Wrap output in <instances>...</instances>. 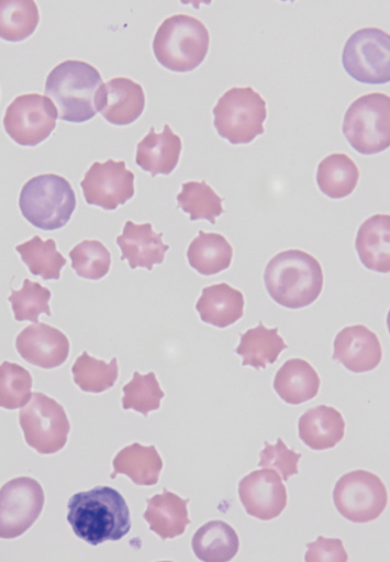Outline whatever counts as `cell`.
<instances>
[{"instance_id":"obj_1","label":"cell","mask_w":390,"mask_h":562,"mask_svg":"<svg viewBox=\"0 0 390 562\" xmlns=\"http://www.w3.org/2000/svg\"><path fill=\"white\" fill-rule=\"evenodd\" d=\"M68 522L78 538L93 547L120 541L132 527L125 498L107 486L73 495L68 503Z\"/></svg>"},{"instance_id":"obj_2","label":"cell","mask_w":390,"mask_h":562,"mask_svg":"<svg viewBox=\"0 0 390 562\" xmlns=\"http://www.w3.org/2000/svg\"><path fill=\"white\" fill-rule=\"evenodd\" d=\"M264 282L274 302L297 311L319 300L325 277L316 258L304 250L289 249L267 263Z\"/></svg>"},{"instance_id":"obj_3","label":"cell","mask_w":390,"mask_h":562,"mask_svg":"<svg viewBox=\"0 0 390 562\" xmlns=\"http://www.w3.org/2000/svg\"><path fill=\"white\" fill-rule=\"evenodd\" d=\"M102 85V75L93 65L66 60L48 75L46 94L58 109L60 120L82 124L97 115L96 98Z\"/></svg>"},{"instance_id":"obj_4","label":"cell","mask_w":390,"mask_h":562,"mask_svg":"<svg viewBox=\"0 0 390 562\" xmlns=\"http://www.w3.org/2000/svg\"><path fill=\"white\" fill-rule=\"evenodd\" d=\"M210 48V33L199 19L177 14L167 18L153 41L156 60L174 72H191L207 58Z\"/></svg>"},{"instance_id":"obj_5","label":"cell","mask_w":390,"mask_h":562,"mask_svg":"<svg viewBox=\"0 0 390 562\" xmlns=\"http://www.w3.org/2000/svg\"><path fill=\"white\" fill-rule=\"evenodd\" d=\"M77 205L71 183L59 175L36 176L22 187V216L36 228L57 231L68 225Z\"/></svg>"},{"instance_id":"obj_6","label":"cell","mask_w":390,"mask_h":562,"mask_svg":"<svg viewBox=\"0 0 390 562\" xmlns=\"http://www.w3.org/2000/svg\"><path fill=\"white\" fill-rule=\"evenodd\" d=\"M213 114L219 136L233 146L249 145L265 134L266 102L253 87L231 88L220 97Z\"/></svg>"},{"instance_id":"obj_7","label":"cell","mask_w":390,"mask_h":562,"mask_svg":"<svg viewBox=\"0 0 390 562\" xmlns=\"http://www.w3.org/2000/svg\"><path fill=\"white\" fill-rule=\"evenodd\" d=\"M343 135L361 156H375L390 146V98L370 93L356 99L343 121Z\"/></svg>"},{"instance_id":"obj_8","label":"cell","mask_w":390,"mask_h":562,"mask_svg":"<svg viewBox=\"0 0 390 562\" xmlns=\"http://www.w3.org/2000/svg\"><path fill=\"white\" fill-rule=\"evenodd\" d=\"M26 443L42 456L57 454L68 443L71 425L64 406L44 393H32L20 411Z\"/></svg>"},{"instance_id":"obj_9","label":"cell","mask_w":390,"mask_h":562,"mask_svg":"<svg viewBox=\"0 0 390 562\" xmlns=\"http://www.w3.org/2000/svg\"><path fill=\"white\" fill-rule=\"evenodd\" d=\"M342 63L353 80L365 85H386L390 81V36L376 27L353 33L345 43Z\"/></svg>"},{"instance_id":"obj_10","label":"cell","mask_w":390,"mask_h":562,"mask_svg":"<svg viewBox=\"0 0 390 562\" xmlns=\"http://www.w3.org/2000/svg\"><path fill=\"white\" fill-rule=\"evenodd\" d=\"M333 502L344 519L367 524L385 513L388 492L383 481L375 473L356 470L338 480L333 491Z\"/></svg>"},{"instance_id":"obj_11","label":"cell","mask_w":390,"mask_h":562,"mask_svg":"<svg viewBox=\"0 0 390 562\" xmlns=\"http://www.w3.org/2000/svg\"><path fill=\"white\" fill-rule=\"evenodd\" d=\"M58 119V109L48 97L22 94L8 106L3 126L19 146L36 147L49 138Z\"/></svg>"},{"instance_id":"obj_12","label":"cell","mask_w":390,"mask_h":562,"mask_svg":"<svg viewBox=\"0 0 390 562\" xmlns=\"http://www.w3.org/2000/svg\"><path fill=\"white\" fill-rule=\"evenodd\" d=\"M44 491L36 480L18 477L0 488V538L14 539L25 535L41 516Z\"/></svg>"},{"instance_id":"obj_13","label":"cell","mask_w":390,"mask_h":562,"mask_svg":"<svg viewBox=\"0 0 390 562\" xmlns=\"http://www.w3.org/2000/svg\"><path fill=\"white\" fill-rule=\"evenodd\" d=\"M81 189L87 204L113 212L135 196V173L122 160L96 161L85 173Z\"/></svg>"},{"instance_id":"obj_14","label":"cell","mask_w":390,"mask_h":562,"mask_svg":"<svg viewBox=\"0 0 390 562\" xmlns=\"http://www.w3.org/2000/svg\"><path fill=\"white\" fill-rule=\"evenodd\" d=\"M239 499L248 515L263 521L280 516L288 495L283 481L271 469L253 471L239 482Z\"/></svg>"},{"instance_id":"obj_15","label":"cell","mask_w":390,"mask_h":562,"mask_svg":"<svg viewBox=\"0 0 390 562\" xmlns=\"http://www.w3.org/2000/svg\"><path fill=\"white\" fill-rule=\"evenodd\" d=\"M16 350L31 366L52 370L68 360L70 341L60 329L35 323L21 330L16 338Z\"/></svg>"},{"instance_id":"obj_16","label":"cell","mask_w":390,"mask_h":562,"mask_svg":"<svg viewBox=\"0 0 390 562\" xmlns=\"http://www.w3.org/2000/svg\"><path fill=\"white\" fill-rule=\"evenodd\" d=\"M96 108L111 125L129 126L144 113L146 94L140 83L115 77L99 88Z\"/></svg>"},{"instance_id":"obj_17","label":"cell","mask_w":390,"mask_h":562,"mask_svg":"<svg viewBox=\"0 0 390 562\" xmlns=\"http://www.w3.org/2000/svg\"><path fill=\"white\" fill-rule=\"evenodd\" d=\"M382 358L380 338L364 325L345 327L334 339L333 360L354 373L375 370Z\"/></svg>"},{"instance_id":"obj_18","label":"cell","mask_w":390,"mask_h":562,"mask_svg":"<svg viewBox=\"0 0 390 562\" xmlns=\"http://www.w3.org/2000/svg\"><path fill=\"white\" fill-rule=\"evenodd\" d=\"M164 234H156L151 223L135 224L126 222L122 235L116 238V245L121 249V260H127L132 270L137 268L152 271L155 266L164 262L167 246L163 241Z\"/></svg>"},{"instance_id":"obj_19","label":"cell","mask_w":390,"mask_h":562,"mask_svg":"<svg viewBox=\"0 0 390 562\" xmlns=\"http://www.w3.org/2000/svg\"><path fill=\"white\" fill-rule=\"evenodd\" d=\"M182 147L181 137L175 134L170 125L166 124L161 134H156L152 127L149 134L138 143L136 162L153 178L171 175L180 162Z\"/></svg>"},{"instance_id":"obj_20","label":"cell","mask_w":390,"mask_h":562,"mask_svg":"<svg viewBox=\"0 0 390 562\" xmlns=\"http://www.w3.org/2000/svg\"><path fill=\"white\" fill-rule=\"evenodd\" d=\"M355 249L366 269L389 273L390 215L376 214L365 220L356 235Z\"/></svg>"},{"instance_id":"obj_21","label":"cell","mask_w":390,"mask_h":562,"mask_svg":"<svg viewBox=\"0 0 390 562\" xmlns=\"http://www.w3.org/2000/svg\"><path fill=\"white\" fill-rule=\"evenodd\" d=\"M245 300L241 291L227 283L205 286L197 302V312L205 324L230 327L243 317Z\"/></svg>"},{"instance_id":"obj_22","label":"cell","mask_w":390,"mask_h":562,"mask_svg":"<svg viewBox=\"0 0 390 562\" xmlns=\"http://www.w3.org/2000/svg\"><path fill=\"white\" fill-rule=\"evenodd\" d=\"M299 437L312 450H327L342 442L343 415L332 406L319 405L299 418Z\"/></svg>"},{"instance_id":"obj_23","label":"cell","mask_w":390,"mask_h":562,"mask_svg":"<svg viewBox=\"0 0 390 562\" xmlns=\"http://www.w3.org/2000/svg\"><path fill=\"white\" fill-rule=\"evenodd\" d=\"M189 499H182L170 491L164 488L163 494L154 495L147 501L148 508L143 517L149 525L151 531L158 535L164 541L180 537L191 520L188 517Z\"/></svg>"},{"instance_id":"obj_24","label":"cell","mask_w":390,"mask_h":562,"mask_svg":"<svg viewBox=\"0 0 390 562\" xmlns=\"http://www.w3.org/2000/svg\"><path fill=\"white\" fill-rule=\"evenodd\" d=\"M321 380L317 371L304 359L288 360L277 371L275 392L287 404L300 405L314 400L319 394Z\"/></svg>"},{"instance_id":"obj_25","label":"cell","mask_w":390,"mask_h":562,"mask_svg":"<svg viewBox=\"0 0 390 562\" xmlns=\"http://www.w3.org/2000/svg\"><path fill=\"white\" fill-rule=\"evenodd\" d=\"M113 468L114 472L110 476L113 480L118 475H126L137 486H155L159 482L164 462L154 446L133 443L118 453Z\"/></svg>"},{"instance_id":"obj_26","label":"cell","mask_w":390,"mask_h":562,"mask_svg":"<svg viewBox=\"0 0 390 562\" xmlns=\"http://www.w3.org/2000/svg\"><path fill=\"white\" fill-rule=\"evenodd\" d=\"M189 266L203 277H214L231 267L233 248L224 236L199 231L187 250Z\"/></svg>"},{"instance_id":"obj_27","label":"cell","mask_w":390,"mask_h":562,"mask_svg":"<svg viewBox=\"0 0 390 562\" xmlns=\"http://www.w3.org/2000/svg\"><path fill=\"white\" fill-rule=\"evenodd\" d=\"M360 180L358 165L343 153L331 154L319 164L316 182L322 194L343 200L354 193Z\"/></svg>"},{"instance_id":"obj_28","label":"cell","mask_w":390,"mask_h":562,"mask_svg":"<svg viewBox=\"0 0 390 562\" xmlns=\"http://www.w3.org/2000/svg\"><path fill=\"white\" fill-rule=\"evenodd\" d=\"M287 348L285 339L278 334V328H267L260 322L258 327L241 335L236 352L243 359V367L261 370L275 363Z\"/></svg>"},{"instance_id":"obj_29","label":"cell","mask_w":390,"mask_h":562,"mask_svg":"<svg viewBox=\"0 0 390 562\" xmlns=\"http://www.w3.org/2000/svg\"><path fill=\"white\" fill-rule=\"evenodd\" d=\"M196 557L205 562H227L238 554L239 537L224 521H210L192 539Z\"/></svg>"},{"instance_id":"obj_30","label":"cell","mask_w":390,"mask_h":562,"mask_svg":"<svg viewBox=\"0 0 390 562\" xmlns=\"http://www.w3.org/2000/svg\"><path fill=\"white\" fill-rule=\"evenodd\" d=\"M40 10L33 0H0V38L22 42L35 33Z\"/></svg>"},{"instance_id":"obj_31","label":"cell","mask_w":390,"mask_h":562,"mask_svg":"<svg viewBox=\"0 0 390 562\" xmlns=\"http://www.w3.org/2000/svg\"><path fill=\"white\" fill-rule=\"evenodd\" d=\"M16 251L30 272L44 281L60 280L62 270L68 262L58 251L57 241L54 239L43 240L40 236L18 246Z\"/></svg>"},{"instance_id":"obj_32","label":"cell","mask_w":390,"mask_h":562,"mask_svg":"<svg viewBox=\"0 0 390 562\" xmlns=\"http://www.w3.org/2000/svg\"><path fill=\"white\" fill-rule=\"evenodd\" d=\"M178 207L189 215L191 222L207 220L211 225L225 213L224 198H221L205 181H191L182 184V191L177 195Z\"/></svg>"},{"instance_id":"obj_33","label":"cell","mask_w":390,"mask_h":562,"mask_svg":"<svg viewBox=\"0 0 390 562\" xmlns=\"http://www.w3.org/2000/svg\"><path fill=\"white\" fill-rule=\"evenodd\" d=\"M74 382L82 392L104 393L113 389L119 379L118 359L110 362L98 360L87 351L78 357L73 367Z\"/></svg>"},{"instance_id":"obj_34","label":"cell","mask_w":390,"mask_h":562,"mask_svg":"<svg viewBox=\"0 0 390 562\" xmlns=\"http://www.w3.org/2000/svg\"><path fill=\"white\" fill-rule=\"evenodd\" d=\"M124 398H122V407L125 411H135L143 416L160 409L161 401L165 393L160 387L158 379L154 372L141 374L133 373V379L124 385Z\"/></svg>"},{"instance_id":"obj_35","label":"cell","mask_w":390,"mask_h":562,"mask_svg":"<svg viewBox=\"0 0 390 562\" xmlns=\"http://www.w3.org/2000/svg\"><path fill=\"white\" fill-rule=\"evenodd\" d=\"M71 267L78 278L99 281L111 268V255L100 240L86 239L69 252Z\"/></svg>"},{"instance_id":"obj_36","label":"cell","mask_w":390,"mask_h":562,"mask_svg":"<svg viewBox=\"0 0 390 562\" xmlns=\"http://www.w3.org/2000/svg\"><path fill=\"white\" fill-rule=\"evenodd\" d=\"M33 379L18 363L4 361L0 366V407L16 411L31 400Z\"/></svg>"},{"instance_id":"obj_37","label":"cell","mask_w":390,"mask_h":562,"mask_svg":"<svg viewBox=\"0 0 390 562\" xmlns=\"http://www.w3.org/2000/svg\"><path fill=\"white\" fill-rule=\"evenodd\" d=\"M51 297L52 292L46 286L26 279L20 291H11L9 302L13 307L16 322L35 324L38 323L41 314L52 315Z\"/></svg>"},{"instance_id":"obj_38","label":"cell","mask_w":390,"mask_h":562,"mask_svg":"<svg viewBox=\"0 0 390 562\" xmlns=\"http://www.w3.org/2000/svg\"><path fill=\"white\" fill-rule=\"evenodd\" d=\"M300 459H302V454L289 449L282 438H278L275 446L266 440L265 448L260 453L259 468L275 469L281 473L283 481H288L298 475Z\"/></svg>"},{"instance_id":"obj_39","label":"cell","mask_w":390,"mask_h":562,"mask_svg":"<svg viewBox=\"0 0 390 562\" xmlns=\"http://www.w3.org/2000/svg\"><path fill=\"white\" fill-rule=\"evenodd\" d=\"M305 560L308 562H345L348 561V554L341 539L320 536L316 542L308 544Z\"/></svg>"}]
</instances>
